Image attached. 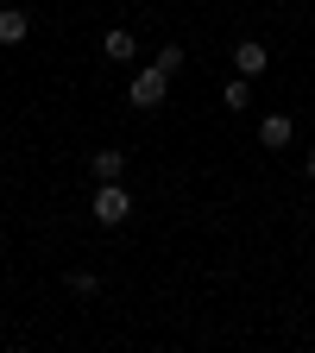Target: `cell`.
I'll return each mask as SVG.
<instances>
[{
  "label": "cell",
  "instance_id": "obj_13",
  "mask_svg": "<svg viewBox=\"0 0 315 353\" xmlns=\"http://www.w3.org/2000/svg\"><path fill=\"white\" fill-rule=\"evenodd\" d=\"M278 7H284V0H278Z\"/></svg>",
  "mask_w": 315,
  "mask_h": 353
},
{
  "label": "cell",
  "instance_id": "obj_10",
  "mask_svg": "<svg viewBox=\"0 0 315 353\" xmlns=\"http://www.w3.org/2000/svg\"><path fill=\"white\" fill-rule=\"evenodd\" d=\"M70 290H76V296H95L101 278H95V272H70Z\"/></svg>",
  "mask_w": 315,
  "mask_h": 353
},
{
  "label": "cell",
  "instance_id": "obj_4",
  "mask_svg": "<svg viewBox=\"0 0 315 353\" xmlns=\"http://www.w3.org/2000/svg\"><path fill=\"white\" fill-rule=\"evenodd\" d=\"M88 176H95V183H120V176H126V152H120V145L88 152Z\"/></svg>",
  "mask_w": 315,
  "mask_h": 353
},
{
  "label": "cell",
  "instance_id": "obj_3",
  "mask_svg": "<svg viewBox=\"0 0 315 353\" xmlns=\"http://www.w3.org/2000/svg\"><path fill=\"white\" fill-rule=\"evenodd\" d=\"M290 139H296V120L290 114H265L258 120V145L265 152H290Z\"/></svg>",
  "mask_w": 315,
  "mask_h": 353
},
{
  "label": "cell",
  "instance_id": "obj_9",
  "mask_svg": "<svg viewBox=\"0 0 315 353\" xmlns=\"http://www.w3.org/2000/svg\"><path fill=\"white\" fill-rule=\"evenodd\" d=\"M152 63H158V70H170V76H176V70H183V44H158V57H152Z\"/></svg>",
  "mask_w": 315,
  "mask_h": 353
},
{
  "label": "cell",
  "instance_id": "obj_8",
  "mask_svg": "<svg viewBox=\"0 0 315 353\" xmlns=\"http://www.w3.org/2000/svg\"><path fill=\"white\" fill-rule=\"evenodd\" d=\"M221 101H227L234 114H240V108H252V76H234L227 88H221Z\"/></svg>",
  "mask_w": 315,
  "mask_h": 353
},
{
  "label": "cell",
  "instance_id": "obj_11",
  "mask_svg": "<svg viewBox=\"0 0 315 353\" xmlns=\"http://www.w3.org/2000/svg\"><path fill=\"white\" fill-rule=\"evenodd\" d=\"M303 176H309V183H315V152H309V158H303Z\"/></svg>",
  "mask_w": 315,
  "mask_h": 353
},
{
  "label": "cell",
  "instance_id": "obj_5",
  "mask_svg": "<svg viewBox=\"0 0 315 353\" xmlns=\"http://www.w3.org/2000/svg\"><path fill=\"white\" fill-rule=\"evenodd\" d=\"M26 38H32V19H26V7H0V44H7V51H19Z\"/></svg>",
  "mask_w": 315,
  "mask_h": 353
},
{
  "label": "cell",
  "instance_id": "obj_1",
  "mask_svg": "<svg viewBox=\"0 0 315 353\" xmlns=\"http://www.w3.org/2000/svg\"><path fill=\"white\" fill-rule=\"evenodd\" d=\"M88 214H95L101 228H126V221H132V196H126V183H95Z\"/></svg>",
  "mask_w": 315,
  "mask_h": 353
},
{
  "label": "cell",
  "instance_id": "obj_7",
  "mask_svg": "<svg viewBox=\"0 0 315 353\" xmlns=\"http://www.w3.org/2000/svg\"><path fill=\"white\" fill-rule=\"evenodd\" d=\"M265 63H272V57H265L258 38H240V44H234V70H240V76H265Z\"/></svg>",
  "mask_w": 315,
  "mask_h": 353
},
{
  "label": "cell",
  "instance_id": "obj_2",
  "mask_svg": "<svg viewBox=\"0 0 315 353\" xmlns=\"http://www.w3.org/2000/svg\"><path fill=\"white\" fill-rule=\"evenodd\" d=\"M164 95H170V70H158V63L132 70V82H126V101L132 108H164Z\"/></svg>",
  "mask_w": 315,
  "mask_h": 353
},
{
  "label": "cell",
  "instance_id": "obj_12",
  "mask_svg": "<svg viewBox=\"0 0 315 353\" xmlns=\"http://www.w3.org/2000/svg\"><path fill=\"white\" fill-rule=\"evenodd\" d=\"M0 7H7V0H0Z\"/></svg>",
  "mask_w": 315,
  "mask_h": 353
},
{
  "label": "cell",
  "instance_id": "obj_6",
  "mask_svg": "<svg viewBox=\"0 0 315 353\" xmlns=\"http://www.w3.org/2000/svg\"><path fill=\"white\" fill-rule=\"evenodd\" d=\"M101 57H114V63H132V57H139V38H132L126 26H108V38H101Z\"/></svg>",
  "mask_w": 315,
  "mask_h": 353
}]
</instances>
